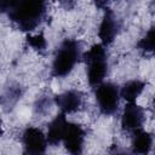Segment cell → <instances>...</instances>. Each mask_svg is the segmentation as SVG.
<instances>
[{
	"label": "cell",
	"mask_w": 155,
	"mask_h": 155,
	"mask_svg": "<svg viewBox=\"0 0 155 155\" xmlns=\"http://www.w3.org/2000/svg\"><path fill=\"white\" fill-rule=\"evenodd\" d=\"M0 12H6L18 29L23 31L35 30L47 13V4L44 1H0Z\"/></svg>",
	"instance_id": "1"
},
{
	"label": "cell",
	"mask_w": 155,
	"mask_h": 155,
	"mask_svg": "<svg viewBox=\"0 0 155 155\" xmlns=\"http://www.w3.org/2000/svg\"><path fill=\"white\" fill-rule=\"evenodd\" d=\"M24 155H46L48 142L46 134L36 126H28L22 133Z\"/></svg>",
	"instance_id": "5"
},
{
	"label": "cell",
	"mask_w": 155,
	"mask_h": 155,
	"mask_svg": "<svg viewBox=\"0 0 155 155\" xmlns=\"http://www.w3.org/2000/svg\"><path fill=\"white\" fill-rule=\"evenodd\" d=\"M84 102H85L84 93L80 90H75V88L65 90L64 92L54 97L56 105L58 107L61 113L67 116L78 113L82 108Z\"/></svg>",
	"instance_id": "8"
},
{
	"label": "cell",
	"mask_w": 155,
	"mask_h": 155,
	"mask_svg": "<svg viewBox=\"0 0 155 155\" xmlns=\"http://www.w3.org/2000/svg\"><path fill=\"white\" fill-rule=\"evenodd\" d=\"M94 99L101 114L114 115L120 105V88L110 81H104L94 87Z\"/></svg>",
	"instance_id": "4"
},
{
	"label": "cell",
	"mask_w": 155,
	"mask_h": 155,
	"mask_svg": "<svg viewBox=\"0 0 155 155\" xmlns=\"http://www.w3.org/2000/svg\"><path fill=\"white\" fill-rule=\"evenodd\" d=\"M85 139H86V132L84 127L76 122L68 120V124L61 142L63 143L67 151L71 155L81 154L85 145Z\"/></svg>",
	"instance_id": "6"
},
{
	"label": "cell",
	"mask_w": 155,
	"mask_h": 155,
	"mask_svg": "<svg viewBox=\"0 0 155 155\" xmlns=\"http://www.w3.org/2000/svg\"><path fill=\"white\" fill-rule=\"evenodd\" d=\"M120 31V22L111 8H105L102 21L98 27V38L103 46H108L114 42Z\"/></svg>",
	"instance_id": "9"
},
{
	"label": "cell",
	"mask_w": 155,
	"mask_h": 155,
	"mask_svg": "<svg viewBox=\"0 0 155 155\" xmlns=\"http://www.w3.org/2000/svg\"><path fill=\"white\" fill-rule=\"evenodd\" d=\"M111 155H131V153L125 151V150H122V149H116L115 151L111 153Z\"/></svg>",
	"instance_id": "15"
},
{
	"label": "cell",
	"mask_w": 155,
	"mask_h": 155,
	"mask_svg": "<svg viewBox=\"0 0 155 155\" xmlns=\"http://www.w3.org/2000/svg\"><path fill=\"white\" fill-rule=\"evenodd\" d=\"M153 148V136L144 128L131 133V153L133 155H149Z\"/></svg>",
	"instance_id": "10"
},
{
	"label": "cell",
	"mask_w": 155,
	"mask_h": 155,
	"mask_svg": "<svg viewBox=\"0 0 155 155\" xmlns=\"http://www.w3.org/2000/svg\"><path fill=\"white\" fill-rule=\"evenodd\" d=\"M79 155H82V154H79Z\"/></svg>",
	"instance_id": "17"
},
{
	"label": "cell",
	"mask_w": 155,
	"mask_h": 155,
	"mask_svg": "<svg viewBox=\"0 0 155 155\" xmlns=\"http://www.w3.org/2000/svg\"><path fill=\"white\" fill-rule=\"evenodd\" d=\"M144 90H145V82L143 80L139 79L128 80L120 88V97L124 98L127 103H132L138 99V97L144 92Z\"/></svg>",
	"instance_id": "12"
},
{
	"label": "cell",
	"mask_w": 155,
	"mask_h": 155,
	"mask_svg": "<svg viewBox=\"0 0 155 155\" xmlns=\"http://www.w3.org/2000/svg\"><path fill=\"white\" fill-rule=\"evenodd\" d=\"M145 121V110L143 107L137 104L136 102L127 103L121 113V128L126 132H134L139 128H143Z\"/></svg>",
	"instance_id": "7"
},
{
	"label": "cell",
	"mask_w": 155,
	"mask_h": 155,
	"mask_svg": "<svg viewBox=\"0 0 155 155\" xmlns=\"http://www.w3.org/2000/svg\"><path fill=\"white\" fill-rule=\"evenodd\" d=\"M81 44L76 39H65L57 47L52 64L51 75L57 79L68 76L82 59Z\"/></svg>",
	"instance_id": "2"
},
{
	"label": "cell",
	"mask_w": 155,
	"mask_h": 155,
	"mask_svg": "<svg viewBox=\"0 0 155 155\" xmlns=\"http://www.w3.org/2000/svg\"><path fill=\"white\" fill-rule=\"evenodd\" d=\"M2 131H4L2 130V122H1V119H0V136L2 134Z\"/></svg>",
	"instance_id": "16"
},
{
	"label": "cell",
	"mask_w": 155,
	"mask_h": 155,
	"mask_svg": "<svg viewBox=\"0 0 155 155\" xmlns=\"http://www.w3.org/2000/svg\"><path fill=\"white\" fill-rule=\"evenodd\" d=\"M28 44L31 48L38 50V51H44V50H46V46H47L46 39L42 34L29 35L28 36Z\"/></svg>",
	"instance_id": "14"
},
{
	"label": "cell",
	"mask_w": 155,
	"mask_h": 155,
	"mask_svg": "<svg viewBox=\"0 0 155 155\" xmlns=\"http://www.w3.org/2000/svg\"><path fill=\"white\" fill-rule=\"evenodd\" d=\"M82 61L86 68V79L91 87H96L104 82L108 74V51L101 42L92 45L82 53Z\"/></svg>",
	"instance_id": "3"
},
{
	"label": "cell",
	"mask_w": 155,
	"mask_h": 155,
	"mask_svg": "<svg viewBox=\"0 0 155 155\" xmlns=\"http://www.w3.org/2000/svg\"><path fill=\"white\" fill-rule=\"evenodd\" d=\"M67 124H68L67 115H64L62 113H59L50 122V125L47 126V132L45 133L50 145H58L62 142Z\"/></svg>",
	"instance_id": "11"
},
{
	"label": "cell",
	"mask_w": 155,
	"mask_h": 155,
	"mask_svg": "<svg viewBox=\"0 0 155 155\" xmlns=\"http://www.w3.org/2000/svg\"><path fill=\"white\" fill-rule=\"evenodd\" d=\"M138 48L144 53L151 52L154 50V27L149 28L145 31L144 36L138 41Z\"/></svg>",
	"instance_id": "13"
}]
</instances>
